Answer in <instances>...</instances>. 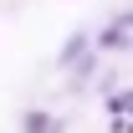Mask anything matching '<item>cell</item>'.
I'll return each mask as SVG.
<instances>
[{"label":"cell","mask_w":133,"mask_h":133,"mask_svg":"<svg viewBox=\"0 0 133 133\" xmlns=\"http://www.w3.org/2000/svg\"><path fill=\"white\" fill-rule=\"evenodd\" d=\"M123 36H128V21H118V26H113V31H108V36H102V46H123Z\"/></svg>","instance_id":"obj_1"}]
</instances>
